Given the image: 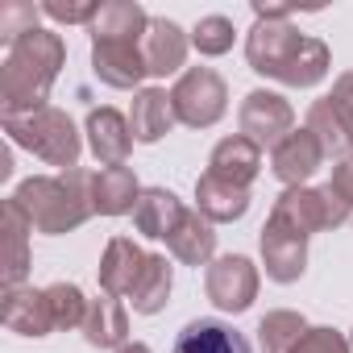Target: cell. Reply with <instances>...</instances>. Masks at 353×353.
Here are the masks:
<instances>
[{"instance_id":"cell-1","label":"cell","mask_w":353,"mask_h":353,"mask_svg":"<svg viewBox=\"0 0 353 353\" xmlns=\"http://www.w3.org/2000/svg\"><path fill=\"white\" fill-rule=\"evenodd\" d=\"M63 63H67V46L54 30L38 26L26 38L9 42L5 63H0V108H5V117L46 108Z\"/></svg>"},{"instance_id":"cell-2","label":"cell","mask_w":353,"mask_h":353,"mask_svg":"<svg viewBox=\"0 0 353 353\" xmlns=\"http://www.w3.org/2000/svg\"><path fill=\"white\" fill-rule=\"evenodd\" d=\"M9 200L30 216V225L38 233H46V237L75 233L96 212L92 208V170L75 166V170H63V174H34V179H26Z\"/></svg>"},{"instance_id":"cell-3","label":"cell","mask_w":353,"mask_h":353,"mask_svg":"<svg viewBox=\"0 0 353 353\" xmlns=\"http://www.w3.org/2000/svg\"><path fill=\"white\" fill-rule=\"evenodd\" d=\"M5 133L13 145L30 150L34 158H42L46 166H59V170H75L79 166V154H83V137L75 129V121L46 104L38 112H21V117H5Z\"/></svg>"},{"instance_id":"cell-4","label":"cell","mask_w":353,"mask_h":353,"mask_svg":"<svg viewBox=\"0 0 353 353\" xmlns=\"http://www.w3.org/2000/svg\"><path fill=\"white\" fill-rule=\"evenodd\" d=\"M174 117L188 129H212L229 112V88L212 67H188L170 88Z\"/></svg>"},{"instance_id":"cell-5","label":"cell","mask_w":353,"mask_h":353,"mask_svg":"<svg viewBox=\"0 0 353 353\" xmlns=\"http://www.w3.org/2000/svg\"><path fill=\"white\" fill-rule=\"evenodd\" d=\"M270 216H279L291 229H299L303 237H312L320 229H341L353 216V208L332 188H283V196L274 200Z\"/></svg>"},{"instance_id":"cell-6","label":"cell","mask_w":353,"mask_h":353,"mask_svg":"<svg viewBox=\"0 0 353 353\" xmlns=\"http://www.w3.org/2000/svg\"><path fill=\"white\" fill-rule=\"evenodd\" d=\"M237 129L258 150H274L283 137L295 133V108L287 104V96L266 92V88H254L241 100V108H237Z\"/></svg>"},{"instance_id":"cell-7","label":"cell","mask_w":353,"mask_h":353,"mask_svg":"<svg viewBox=\"0 0 353 353\" xmlns=\"http://www.w3.org/2000/svg\"><path fill=\"white\" fill-rule=\"evenodd\" d=\"M258 266L245 258V254H225V258H212V266H208V274H204V291H208V299L221 307V312H229V316H241V312H250L254 307V299H258Z\"/></svg>"},{"instance_id":"cell-8","label":"cell","mask_w":353,"mask_h":353,"mask_svg":"<svg viewBox=\"0 0 353 353\" xmlns=\"http://www.w3.org/2000/svg\"><path fill=\"white\" fill-rule=\"evenodd\" d=\"M303 38L307 34H299L291 21H254V30L245 38V63H250V71H258L266 79H283V71L295 63Z\"/></svg>"},{"instance_id":"cell-9","label":"cell","mask_w":353,"mask_h":353,"mask_svg":"<svg viewBox=\"0 0 353 353\" xmlns=\"http://www.w3.org/2000/svg\"><path fill=\"white\" fill-rule=\"evenodd\" d=\"M258 250H262V266H266V279L270 283L291 287V283L303 279V270H307V237L299 229H291L287 221L266 216L262 237H258Z\"/></svg>"},{"instance_id":"cell-10","label":"cell","mask_w":353,"mask_h":353,"mask_svg":"<svg viewBox=\"0 0 353 353\" xmlns=\"http://www.w3.org/2000/svg\"><path fill=\"white\" fill-rule=\"evenodd\" d=\"M92 71L117 92H141V79H150L141 42H92Z\"/></svg>"},{"instance_id":"cell-11","label":"cell","mask_w":353,"mask_h":353,"mask_svg":"<svg viewBox=\"0 0 353 353\" xmlns=\"http://www.w3.org/2000/svg\"><path fill=\"white\" fill-rule=\"evenodd\" d=\"M188 46H192V38L183 34V26H174L170 17H150L145 38H141V54H145L150 79L179 75L183 63H188Z\"/></svg>"},{"instance_id":"cell-12","label":"cell","mask_w":353,"mask_h":353,"mask_svg":"<svg viewBox=\"0 0 353 353\" xmlns=\"http://www.w3.org/2000/svg\"><path fill=\"white\" fill-rule=\"evenodd\" d=\"M324 150H320V141L307 133V129H295L291 137H283L274 150H270V170H274V179L283 183V188H303L312 174L324 166Z\"/></svg>"},{"instance_id":"cell-13","label":"cell","mask_w":353,"mask_h":353,"mask_svg":"<svg viewBox=\"0 0 353 353\" xmlns=\"http://www.w3.org/2000/svg\"><path fill=\"white\" fill-rule=\"evenodd\" d=\"M145 250L133 241V237H112L108 245H104V258H100V266H96V279H100V291L104 295H133V287H137V279H141V270H145Z\"/></svg>"},{"instance_id":"cell-14","label":"cell","mask_w":353,"mask_h":353,"mask_svg":"<svg viewBox=\"0 0 353 353\" xmlns=\"http://www.w3.org/2000/svg\"><path fill=\"white\" fill-rule=\"evenodd\" d=\"M88 145L96 154L100 166H125L129 150H133V129H129V117L117 112V108H92L88 112Z\"/></svg>"},{"instance_id":"cell-15","label":"cell","mask_w":353,"mask_h":353,"mask_svg":"<svg viewBox=\"0 0 353 353\" xmlns=\"http://www.w3.org/2000/svg\"><path fill=\"white\" fill-rule=\"evenodd\" d=\"M0 320H5V328L17 332V336H50L54 320H50L46 287H13V291H5Z\"/></svg>"},{"instance_id":"cell-16","label":"cell","mask_w":353,"mask_h":353,"mask_svg":"<svg viewBox=\"0 0 353 353\" xmlns=\"http://www.w3.org/2000/svg\"><path fill=\"white\" fill-rule=\"evenodd\" d=\"M170 353H254V345L233 324L212 320V316H200V320L183 324V332L174 336Z\"/></svg>"},{"instance_id":"cell-17","label":"cell","mask_w":353,"mask_h":353,"mask_svg":"<svg viewBox=\"0 0 353 353\" xmlns=\"http://www.w3.org/2000/svg\"><path fill=\"white\" fill-rule=\"evenodd\" d=\"M141 183H137V174L129 166H100L92 170V208L100 216H125L137 208L141 200Z\"/></svg>"},{"instance_id":"cell-18","label":"cell","mask_w":353,"mask_h":353,"mask_svg":"<svg viewBox=\"0 0 353 353\" xmlns=\"http://www.w3.org/2000/svg\"><path fill=\"white\" fill-rule=\"evenodd\" d=\"M174 104H170V92L162 88H141L133 92V104H129V129H133V141L141 145H154L162 141L170 129H174Z\"/></svg>"},{"instance_id":"cell-19","label":"cell","mask_w":353,"mask_h":353,"mask_svg":"<svg viewBox=\"0 0 353 353\" xmlns=\"http://www.w3.org/2000/svg\"><path fill=\"white\" fill-rule=\"evenodd\" d=\"M258 170H262V150H258L250 137H241V133L221 137V141L212 145V154H208V174L229 179V183H237V188H250V183L258 179Z\"/></svg>"},{"instance_id":"cell-20","label":"cell","mask_w":353,"mask_h":353,"mask_svg":"<svg viewBox=\"0 0 353 353\" xmlns=\"http://www.w3.org/2000/svg\"><path fill=\"white\" fill-rule=\"evenodd\" d=\"M79 332L92 349H121V345H129V307L117 295H96L88 303Z\"/></svg>"},{"instance_id":"cell-21","label":"cell","mask_w":353,"mask_h":353,"mask_svg":"<svg viewBox=\"0 0 353 353\" xmlns=\"http://www.w3.org/2000/svg\"><path fill=\"white\" fill-rule=\"evenodd\" d=\"M196 212L208 216L212 225H229L241 221L250 212V188H237L229 179H216V174H200L196 179Z\"/></svg>"},{"instance_id":"cell-22","label":"cell","mask_w":353,"mask_h":353,"mask_svg":"<svg viewBox=\"0 0 353 353\" xmlns=\"http://www.w3.org/2000/svg\"><path fill=\"white\" fill-rule=\"evenodd\" d=\"M183 212H188V208L179 204V196H174V192H166V188H145L141 200H137V208H133V225H137V233L150 237V241H170L174 229H179V221H183Z\"/></svg>"},{"instance_id":"cell-23","label":"cell","mask_w":353,"mask_h":353,"mask_svg":"<svg viewBox=\"0 0 353 353\" xmlns=\"http://www.w3.org/2000/svg\"><path fill=\"white\" fill-rule=\"evenodd\" d=\"M166 250H170L174 262H183V266H196V270L212 266V254H216V229H212V221L200 216L196 208H188L183 221H179V229H174V237L166 241Z\"/></svg>"},{"instance_id":"cell-24","label":"cell","mask_w":353,"mask_h":353,"mask_svg":"<svg viewBox=\"0 0 353 353\" xmlns=\"http://www.w3.org/2000/svg\"><path fill=\"white\" fill-rule=\"evenodd\" d=\"M145 26H150V13L137 0H108V5H100L88 34H92V42H141Z\"/></svg>"},{"instance_id":"cell-25","label":"cell","mask_w":353,"mask_h":353,"mask_svg":"<svg viewBox=\"0 0 353 353\" xmlns=\"http://www.w3.org/2000/svg\"><path fill=\"white\" fill-rule=\"evenodd\" d=\"M30 233H34V225H30V216L13 204V200H5V291H13V287H26V279H30Z\"/></svg>"},{"instance_id":"cell-26","label":"cell","mask_w":353,"mask_h":353,"mask_svg":"<svg viewBox=\"0 0 353 353\" xmlns=\"http://www.w3.org/2000/svg\"><path fill=\"white\" fill-rule=\"evenodd\" d=\"M170 287H174V270H170L166 254H150L145 270H141V279H137V287L129 295L133 312L137 316H158L166 307V299H170Z\"/></svg>"},{"instance_id":"cell-27","label":"cell","mask_w":353,"mask_h":353,"mask_svg":"<svg viewBox=\"0 0 353 353\" xmlns=\"http://www.w3.org/2000/svg\"><path fill=\"white\" fill-rule=\"evenodd\" d=\"M303 129L320 141V150L332 158H341V154H349V145H353V133L345 129V121L336 117V108H332V100L328 96H320V100H312V108H307V121H303Z\"/></svg>"},{"instance_id":"cell-28","label":"cell","mask_w":353,"mask_h":353,"mask_svg":"<svg viewBox=\"0 0 353 353\" xmlns=\"http://www.w3.org/2000/svg\"><path fill=\"white\" fill-rule=\"evenodd\" d=\"M303 332H307V320L299 312H287V307L266 312L258 320V345H262V353H291Z\"/></svg>"},{"instance_id":"cell-29","label":"cell","mask_w":353,"mask_h":353,"mask_svg":"<svg viewBox=\"0 0 353 353\" xmlns=\"http://www.w3.org/2000/svg\"><path fill=\"white\" fill-rule=\"evenodd\" d=\"M328 67H332L328 46H324L320 38H303V46H299L295 63L283 71V79H279V83H287V88H316V83L328 75Z\"/></svg>"},{"instance_id":"cell-30","label":"cell","mask_w":353,"mask_h":353,"mask_svg":"<svg viewBox=\"0 0 353 353\" xmlns=\"http://www.w3.org/2000/svg\"><path fill=\"white\" fill-rule=\"evenodd\" d=\"M46 303H50L54 328H83V316H88L92 299H83V291L75 283H50L46 287Z\"/></svg>"},{"instance_id":"cell-31","label":"cell","mask_w":353,"mask_h":353,"mask_svg":"<svg viewBox=\"0 0 353 353\" xmlns=\"http://www.w3.org/2000/svg\"><path fill=\"white\" fill-rule=\"evenodd\" d=\"M233 38H237V30H233V21L221 17V13L200 17L196 30H192V46H196L204 59H221V54H229V50H233Z\"/></svg>"},{"instance_id":"cell-32","label":"cell","mask_w":353,"mask_h":353,"mask_svg":"<svg viewBox=\"0 0 353 353\" xmlns=\"http://www.w3.org/2000/svg\"><path fill=\"white\" fill-rule=\"evenodd\" d=\"M38 13L42 9L26 5V0H9V5L0 9V38H5V46L17 42V38H26L30 30H38Z\"/></svg>"},{"instance_id":"cell-33","label":"cell","mask_w":353,"mask_h":353,"mask_svg":"<svg viewBox=\"0 0 353 353\" xmlns=\"http://www.w3.org/2000/svg\"><path fill=\"white\" fill-rule=\"evenodd\" d=\"M291 353H349V336L336 328H307Z\"/></svg>"},{"instance_id":"cell-34","label":"cell","mask_w":353,"mask_h":353,"mask_svg":"<svg viewBox=\"0 0 353 353\" xmlns=\"http://www.w3.org/2000/svg\"><path fill=\"white\" fill-rule=\"evenodd\" d=\"M42 13L50 21H63V26H92L96 13H100V5H59V0H46Z\"/></svg>"},{"instance_id":"cell-35","label":"cell","mask_w":353,"mask_h":353,"mask_svg":"<svg viewBox=\"0 0 353 353\" xmlns=\"http://www.w3.org/2000/svg\"><path fill=\"white\" fill-rule=\"evenodd\" d=\"M328 100H332V108H336V117L345 121V129L353 133V71H345V75H336V83H332V92H328Z\"/></svg>"},{"instance_id":"cell-36","label":"cell","mask_w":353,"mask_h":353,"mask_svg":"<svg viewBox=\"0 0 353 353\" xmlns=\"http://www.w3.org/2000/svg\"><path fill=\"white\" fill-rule=\"evenodd\" d=\"M328 188L353 208V158H341L336 166H332V179H328Z\"/></svg>"},{"instance_id":"cell-37","label":"cell","mask_w":353,"mask_h":353,"mask_svg":"<svg viewBox=\"0 0 353 353\" xmlns=\"http://www.w3.org/2000/svg\"><path fill=\"white\" fill-rule=\"evenodd\" d=\"M9 174H13V150L0 154V179H9Z\"/></svg>"},{"instance_id":"cell-38","label":"cell","mask_w":353,"mask_h":353,"mask_svg":"<svg viewBox=\"0 0 353 353\" xmlns=\"http://www.w3.org/2000/svg\"><path fill=\"white\" fill-rule=\"evenodd\" d=\"M117 353H154V349H150V345H141V341H129V345H121Z\"/></svg>"},{"instance_id":"cell-39","label":"cell","mask_w":353,"mask_h":353,"mask_svg":"<svg viewBox=\"0 0 353 353\" xmlns=\"http://www.w3.org/2000/svg\"><path fill=\"white\" fill-rule=\"evenodd\" d=\"M349 353H353V332H349Z\"/></svg>"},{"instance_id":"cell-40","label":"cell","mask_w":353,"mask_h":353,"mask_svg":"<svg viewBox=\"0 0 353 353\" xmlns=\"http://www.w3.org/2000/svg\"><path fill=\"white\" fill-rule=\"evenodd\" d=\"M349 154H353V145H349Z\"/></svg>"}]
</instances>
